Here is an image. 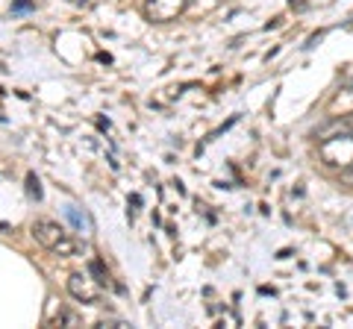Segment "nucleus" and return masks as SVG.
Listing matches in <instances>:
<instances>
[{
	"instance_id": "1",
	"label": "nucleus",
	"mask_w": 353,
	"mask_h": 329,
	"mask_svg": "<svg viewBox=\"0 0 353 329\" xmlns=\"http://www.w3.org/2000/svg\"><path fill=\"white\" fill-rule=\"evenodd\" d=\"M32 238H36L44 250H50V253H57L62 259H71V256L80 253V241H77L62 224L48 221V217H41V221L32 224Z\"/></svg>"
},
{
	"instance_id": "2",
	"label": "nucleus",
	"mask_w": 353,
	"mask_h": 329,
	"mask_svg": "<svg viewBox=\"0 0 353 329\" xmlns=\"http://www.w3.org/2000/svg\"><path fill=\"white\" fill-rule=\"evenodd\" d=\"M68 291H71V297L80 300V303H97L101 300V282L92 279V273H71Z\"/></svg>"
},
{
	"instance_id": "3",
	"label": "nucleus",
	"mask_w": 353,
	"mask_h": 329,
	"mask_svg": "<svg viewBox=\"0 0 353 329\" xmlns=\"http://www.w3.org/2000/svg\"><path fill=\"white\" fill-rule=\"evenodd\" d=\"M189 0H145V15L150 21H174Z\"/></svg>"
},
{
	"instance_id": "4",
	"label": "nucleus",
	"mask_w": 353,
	"mask_h": 329,
	"mask_svg": "<svg viewBox=\"0 0 353 329\" xmlns=\"http://www.w3.org/2000/svg\"><path fill=\"white\" fill-rule=\"evenodd\" d=\"M68 221L77 226V233H83V235L94 233V224H92V217H88V212H80L77 206H68Z\"/></svg>"
},
{
	"instance_id": "5",
	"label": "nucleus",
	"mask_w": 353,
	"mask_h": 329,
	"mask_svg": "<svg viewBox=\"0 0 353 329\" xmlns=\"http://www.w3.org/2000/svg\"><path fill=\"white\" fill-rule=\"evenodd\" d=\"M88 273H92V277L97 279V282H101V285H112V279H109V273L103 270V265H101V262H92V265H88Z\"/></svg>"
},
{
	"instance_id": "6",
	"label": "nucleus",
	"mask_w": 353,
	"mask_h": 329,
	"mask_svg": "<svg viewBox=\"0 0 353 329\" xmlns=\"http://www.w3.org/2000/svg\"><path fill=\"white\" fill-rule=\"evenodd\" d=\"M27 194L36 197V200H41V185H39V177L36 173H27Z\"/></svg>"
},
{
	"instance_id": "7",
	"label": "nucleus",
	"mask_w": 353,
	"mask_h": 329,
	"mask_svg": "<svg viewBox=\"0 0 353 329\" xmlns=\"http://www.w3.org/2000/svg\"><path fill=\"white\" fill-rule=\"evenodd\" d=\"M32 6H36L32 0H15V3H12V12H30Z\"/></svg>"
},
{
	"instance_id": "8",
	"label": "nucleus",
	"mask_w": 353,
	"mask_h": 329,
	"mask_svg": "<svg viewBox=\"0 0 353 329\" xmlns=\"http://www.w3.org/2000/svg\"><path fill=\"white\" fill-rule=\"evenodd\" d=\"M341 180H345L347 185H353V162L347 164V168H345V171H341Z\"/></svg>"
}]
</instances>
